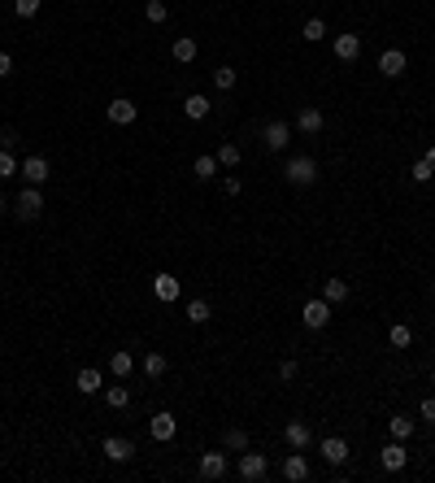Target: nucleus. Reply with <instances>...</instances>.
<instances>
[{
	"mask_svg": "<svg viewBox=\"0 0 435 483\" xmlns=\"http://www.w3.org/2000/svg\"><path fill=\"white\" fill-rule=\"evenodd\" d=\"M405 66H409V57L400 53V48H388V53L379 57V74H383V79H400Z\"/></svg>",
	"mask_w": 435,
	"mask_h": 483,
	"instance_id": "10",
	"label": "nucleus"
},
{
	"mask_svg": "<svg viewBox=\"0 0 435 483\" xmlns=\"http://www.w3.org/2000/svg\"><path fill=\"white\" fill-rule=\"evenodd\" d=\"M74 384H79V392H83V396H96V392H105V379H100V370H92V366H83Z\"/></svg>",
	"mask_w": 435,
	"mask_h": 483,
	"instance_id": "19",
	"label": "nucleus"
},
{
	"mask_svg": "<svg viewBox=\"0 0 435 483\" xmlns=\"http://www.w3.org/2000/svg\"><path fill=\"white\" fill-rule=\"evenodd\" d=\"M322 122H326V118H322V109H314V105H305V109L296 114V126H300L305 135H318V131H322Z\"/></svg>",
	"mask_w": 435,
	"mask_h": 483,
	"instance_id": "18",
	"label": "nucleus"
},
{
	"mask_svg": "<svg viewBox=\"0 0 435 483\" xmlns=\"http://www.w3.org/2000/svg\"><path fill=\"white\" fill-rule=\"evenodd\" d=\"M18 144V131L13 126H0V148H13Z\"/></svg>",
	"mask_w": 435,
	"mask_h": 483,
	"instance_id": "39",
	"label": "nucleus"
},
{
	"mask_svg": "<svg viewBox=\"0 0 435 483\" xmlns=\"http://www.w3.org/2000/svg\"><path fill=\"white\" fill-rule=\"evenodd\" d=\"M214 157H218V166H226V170H235V166H240V157H244V152H240V144H222V148L214 152Z\"/></svg>",
	"mask_w": 435,
	"mask_h": 483,
	"instance_id": "29",
	"label": "nucleus"
},
{
	"mask_svg": "<svg viewBox=\"0 0 435 483\" xmlns=\"http://www.w3.org/2000/svg\"><path fill=\"white\" fill-rule=\"evenodd\" d=\"M105 405H109V410H126V405H131V388L109 384V388H105Z\"/></svg>",
	"mask_w": 435,
	"mask_h": 483,
	"instance_id": "28",
	"label": "nucleus"
},
{
	"mask_svg": "<svg viewBox=\"0 0 435 483\" xmlns=\"http://www.w3.org/2000/svg\"><path fill=\"white\" fill-rule=\"evenodd\" d=\"M409 179H414V183H431V179H435V170H431L427 161H414V170H409Z\"/></svg>",
	"mask_w": 435,
	"mask_h": 483,
	"instance_id": "37",
	"label": "nucleus"
},
{
	"mask_svg": "<svg viewBox=\"0 0 435 483\" xmlns=\"http://www.w3.org/2000/svg\"><path fill=\"white\" fill-rule=\"evenodd\" d=\"M278 379H296V362H292V357H288L283 366H278Z\"/></svg>",
	"mask_w": 435,
	"mask_h": 483,
	"instance_id": "41",
	"label": "nucleus"
},
{
	"mask_svg": "<svg viewBox=\"0 0 435 483\" xmlns=\"http://www.w3.org/2000/svg\"><path fill=\"white\" fill-rule=\"evenodd\" d=\"M196 53H200V48H196V39H192V35H178V39L170 44V57H174L178 66H192V61H196Z\"/></svg>",
	"mask_w": 435,
	"mask_h": 483,
	"instance_id": "15",
	"label": "nucleus"
},
{
	"mask_svg": "<svg viewBox=\"0 0 435 483\" xmlns=\"http://www.w3.org/2000/svg\"><path fill=\"white\" fill-rule=\"evenodd\" d=\"M9 74H13V57L0 53V79H9Z\"/></svg>",
	"mask_w": 435,
	"mask_h": 483,
	"instance_id": "40",
	"label": "nucleus"
},
{
	"mask_svg": "<svg viewBox=\"0 0 435 483\" xmlns=\"http://www.w3.org/2000/svg\"><path fill=\"white\" fill-rule=\"evenodd\" d=\"M100 448H105V457H109V462H131V457H135V444L131 440H122V436H109L105 444H100Z\"/></svg>",
	"mask_w": 435,
	"mask_h": 483,
	"instance_id": "13",
	"label": "nucleus"
},
{
	"mask_svg": "<svg viewBox=\"0 0 435 483\" xmlns=\"http://www.w3.org/2000/svg\"><path fill=\"white\" fill-rule=\"evenodd\" d=\"M283 440H288V448H310V444H314V431H310V422L292 418V422L283 427Z\"/></svg>",
	"mask_w": 435,
	"mask_h": 483,
	"instance_id": "11",
	"label": "nucleus"
},
{
	"mask_svg": "<svg viewBox=\"0 0 435 483\" xmlns=\"http://www.w3.org/2000/svg\"><path fill=\"white\" fill-rule=\"evenodd\" d=\"M18 170H22V161L13 157V148H0V179H13Z\"/></svg>",
	"mask_w": 435,
	"mask_h": 483,
	"instance_id": "32",
	"label": "nucleus"
},
{
	"mask_svg": "<svg viewBox=\"0 0 435 483\" xmlns=\"http://www.w3.org/2000/svg\"><path fill=\"white\" fill-rule=\"evenodd\" d=\"M314 475V466H310V457H305V448H292L288 457H283V479H292V483H305Z\"/></svg>",
	"mask_w": 435,
	"mask_h": 483,
	"instance_id": "5",
	"label": "nucleus"
},
{
	"mask_svg": "<svg viewBox=\"0 0 435 483\" xmlns=\"http://www.w3.org/2000/svg\"><path fill=\"white\" fill-rule=\"evenodd\" d=\"M105 118H109L114 126H131V122L140 118V109H135V100H126V96H118L114 105L105 109Z\"/></svg>",
	"mask_w": 435,
	"mask_h": 483,
	"instance_id": "9",
	"label": "nucleus"
},
{
	"mask_svg": "<svg viewBox=\"0 0 435 483\" xmlns=\"http://www.w3.org/2000/svg\"><path fill=\"white\" fill-rule=\"evenodd\" d=\"M388 427H392V440H409V436L418 431V422L409 418V414H392V418H388Z\"/></svg>",
	"mask_w": 435,
	"mask_h": 483,
	"instance_id": "27",
	"label": "nucleus"
},
{
	"mask_svg": "<svg viewBox=\"0 0 435 483\" xmlns=\"http://www.w3.org/2000/svg\"><path fill=\"white\" fill-rule=\"evenodd\" d=\"M422 161H427V166H431V170H435V144H431V148H427V157H422Z\"/></svg>",
	"mask_w": 435,
	"mask_h": 483,
	"instance_id": "42",
	"label": "nucleus"
},
{
	"mask_svg": "<svg viewBox=\"0 0 435 483\" xmlns=\"http://www.w3.org/2000/svg\"><path fill=\"white\" fill-rule=\"evenodd\" d=\"M418 418H422L427 427H435V396H422V410H418Z\"/></svg>",
	"mask_w": 435,
	"mask_h": 483,
	"instance_id": "38",
	"label": "nucleus"
},
{
	"mask_svg": "<svg viewBox=\"0 0 435 483\" xmlns=\"http://www.w3.org/2000/svg\"><path fill=\"white\" fill-rule=\"evenodd\" d=\"M192 174H196L200 183H209V179H218V157H214V152H200V157L192 161Z\"/></svg>",
	"mask_w": 435,
	"mask_h": 483,
	"instance_id": "22",
	"label": "nucleus"
},
{
	"mask_svg": "<svg viewBox=\"0 0 435 483\" xmlns=\"http://www.w3.org/2000/svg\"><path fill=\"white\" fill-rule=\"evenodd\" d=\"M144 18L152 22V27H161V22L170 18V9H166V0H148V5H144Z\"/></svg>",
	"mask_w": 435,
	"mask_h": 483,
	"instance_id": "33",
	"label": "nucleus"
},
{
	"mask_svg": "<svg viewBox=\"0 0 435 483\" xmlns=\"http://www.w3.org/2000/svg\"><path fill=\"white\" fill-rule=\"evenodd\" d=\"M235 79H240V74H235L231 66H218V70H214V87H218V92H231Z\"/></svg>",
	"mask_w": 435,
	"mask_h": 483,
	"instance_id": "34",
	"label": "nucleus"
},
{
	"mask_svg": "<svg viewBox=\"0 0 435 483\" xmlns=\"http://www.w3.org/2000/svg\"><path fill=\"white\" fill-rule=\"evenodd\" d=\"M13 214H18L22 222H35V218L44 214V192H39V188H22L18 200H13Z\"/></svg>",
	"mask_w": 435,
	"mask_h": 483,
	"instance_id": "2",
	"label": "nucleus"
},
{
	"mask_svg": "<svg viewBox=\"0 0 435 483\" xmlns=\"http://www.w3.org/2000/svg\"><path fill=\"white\" fill-rule=\"evenodd\" d=\"M388 344H392V348H409V344H414V331H409L405 322H392V331H388Z\"/></svg>",
	"mask_w": 435,
	"mask_h": 483,
	"instance_id": "30",
	"label": "nucleus"
},
{
	"mask_svg": "<svg viewBox=\"0 0 435 483\" xmlns=\"http://www.w3.org/2000/svg\"><path fill=\"white\" fill-rule=\"evenodd\" d=\"M109 370H114V379H126V374L135 370V357H131L126 348H114V357H109Z\"/></svg>",
	"mask_w": 435,
	"mask_h": 483,
	"instance_id": "26",
	"label": "nucleus"
},
{
	"mask_svg": "<svg viewBox=\"0 0 435 483\" xmlns=\"http://www.w3.org/2000/svg\"><path fill=\"white\" fill-rule=\"evenodd\" d=\"M240 479H248V483H257V479H266V470H270V462H266V457L262 453H252V448H244L240 453Z\"/></svg>",
	"mask_w": 435,
	"mask_h": 483,
	"instance_id": "4",
	"label": "nucleus"
},
{
	"mask_svg": "<svg viewBox=\"0 0 435 483\" xmlns=\"http://www.w3.org/2000/svg\"><path fill=\"white\" fill-rule=\"evenodd\" d=\"M183 314H188V322H196V326H204V322H209V318H214V305H209V300H204V296H196V300H188V310H183Z\"/></svg>",
	"mask_w": 435,
	"mask_h": 483,
	"instance_id": "23",
	"label": "nucleus"
},
{
	"mask_svg": "<svg viewBox=\"0 0 435 483\" xmlns=\"http://www.w3.org/2000/svg\"><path fill=\"white\" fill-rule=\"evenodd\" d=\"M22 179H27V188H44L48 183V157H39V152H35V157H27V161H22Z\"/></svg>",
	"mask_w": 435,
	"mask_h": 483,
	"instance_id": "8",
	"label": "nucleus"
},
{
	"mask_svg": "<svg viewBox=\"0 0 435 483\" xmlns=\"http://www.w3.org/2000/svg\"><path fill=\"white\" fill-rule=\"evenodd\" d=\"M5 209H9V200H5V196H0V214H5Z\"/></svg>",
	"mask_w": 435,
	"mask_h": 483,
	"instance_id": "43",
	"label": "nucleus"
},
{
	"mask_svg": "<svg viewBox=\"0 0 435 483\" xmlns=\"http://www.w3.org/2000/svg\"><path fill=\"white\" fill-rule=\"evenodd\" d=\"M140 370H144V379H161L166 370H170V362H166V353H144V357H140Z\"/></svg>",
	"mask_w": 435,
	"mask_h": 483,
	"instance_id": "16",
	"label": "nucleus"
},
{
	"mask_svg": "<svg viewBox=\"0 0 435 483\" xmlns=\"http://www.w3.org/2000/svg\"><path fill=\"white\" fill-rule=\"evenodd\" d=\"M405 462H409V448H405V440H392L388 448L379 453V466L388 470V475H396V470H405Z\"/></svg>",
	"mask_w": 435,
	"mask_h": 483,
	"instance_id": "7",
	"label": "nucleus"
},
{
	"mask_svg": "<svg viewBox=\"0 0 435 483\" xmlns=\"http://www.w3.org/2000/svg\"><path fill=\"white\" fill-rule=\"evenodd\" d=\"M305 39H310V44H322V35H326V22L322 18H310V22H305V31H300Z\"/></svg>",
	"mask_w": 435,
	"mask_h": 483,
	"instance_id": "35",
	"label": "nucleus"
},
{
	"mask_svg": "<svg viewBox=\"0 0 435 483\" xmlns=\"http://www.w3.org/2000/svg\"><path fill=\"white\" fill-rule=\"evenodd\" d=\"M431 388H435V370H431Z\"/></svg>",
	"mask_w": 435,
	"mask_h": 483,
	"instance_id": "44",
	"label": "nucleus"
},
{
	"mask_svg": "<svg viewBox=\"0 0 435 483\" xmlns=\"http://www.w3.org/2000/svg\"><path fill=\"white\" fill-rule=\"evenodd\" d=\"M200 479H222L226 475V453H200Z\"/></svg>",
	"mask_w": 435,
	"mask_h": 483,
	"instance_id": "14",
	"label": "nucleus"
},
{
	"mask_svg": "<svg viewBox=\"0 0 435 483\" xmlns=\"http://www.w3.org/2000/svg\"><path fill=\"white\" fill-rule=\"evenodd\" d=\"M336 57L340 61H357L362 57V35H336Z\"/></svg>",
	"mask_w": 435,
	"mask_h": 483,
	"instance_id": "20",
	"label": "nucleus"
},
{
	"mask_svg": "<svg viewBox=\"0 0 435 483\" xmlns=\"http://www.w3.org/2000/svg\"><path fill=\"white\" fill-rule=\"evenodd\" d=\"M348 279H326L322 283V300H331V305H340V300H348Z\"/></svg>",
	"mask_w": 435,
	"mask_h": 483,
	"instance_id": "25",
	"label": "nucleus"
},
{
	"mask_svg": "<svg viewBox=\"0 0 435 483\" xmlns=\"http://www.w3.org/2000/svg\"><path fill=\"white\" fill-rule=\"evenodd\" d=\"M222 448H231V453H244V448H248V431L231 427V431H226V436H222Z\"/></svg>",
	"mask_w": 435,
	"mask_h": 483,
	"instance_id": "31",
	"label": "nucleus"
},
{
	"mask_svg": "<svg viewBox=\"0 0 435 483\" xmlns=\"http://www.w3.org/2000/svg\"><path fill=\"white\" fill-rule=\"evenodd\" d=\"M39 5H44V0H13V13H18V18H35Z\"/></svg>",
	"mask_w": 435,
	"mask_h": 483,
	"instance_id": "36",
	"label": "nucleus"
},
{
	"mask_svg": "<svg viewBox=\"0 0 435 483\" xmlns=\"http://www.w3.org/2000/svg\"><path fill=\"white\" fill-rule=\"evenodd\" d=\"M283 179H288L292 188H310V183H318V161H314V157H305V152H300V157H292V161H288Z\"/></svg>",
	"mask_w": 435,
	"mask_h": 483,
	"instance_id": "1",
	"label": "nucleus"
},
{
	"mask_svg": "<svg viewBox=\"0 0 435 483\" xmlns=\"http://www.w3.org/2000/svg\"><path fill=\"white\" fill-rule=\"evenodd\" d=\"M300 322L310 326V331H322V326L331 322V300H305V310H300Z\"/></svg>",
	"mask_w": 435,
	"mask_h": 483,
	"instance_id": "6",
	"label": "nucleus"
},
{
	"mask_svg": "<svg viewBox=\"0 0 435 483\" xmlns=\"http://www.w3.org/2000/svg\"><path fill=\"white\" fill-rule=\"evenodd\" d=\"M148 431H152V440H174V431H178V422H174V414H152V422H148Z\"/></svg>",
	"mask_w": 435,
	"mask_h": 483,
	"instance_id": "17",
	"label": "nucleus"
},
{
	"mask_svg": "<svg viewBox=\"0 0 435 483\" xmlns=\"http://www.w3.org/2000/svg\"><path fill=\"white\" fill-rule=\"evenodd\" d=\"M322 462H326V466H344V462H348V440L326 436V440H322Z\"/></svg>",
	"mask_w": 435,
	"mask_h": 483,
	"instance_id": "12",
	"label": "nucleus"
},
{
	"mask_svg": "<svg viewBox=\"0 0 435 483\" xmlns=\"http://www.w3.org/2000/svg\"><path fill=\"white\" fill-rule=\"evenodd\" d=\"M152 292H157V300H178V279L174 274H157V279H152Z\"/></svg>",
	"mask_w": 435,
	"mask_h": 483,
	"instance_id": "24",
	"label": "nucleus"
},
{
	"mask_svg": "<svg viewBox=\"0 0 435 483\" xmlns=\"http://www.w3.org/2000/svg\"><path fill=\"white\" fill-rule=\"evenodd\" d=\"M288 140H292V126H288L283 118H270V122L262 126V144H266L270 152H283V148H288Z\"/></svg>",
	"mask_w": 435,
	"mask_h": 483,
	"instance_id": "3",
	"label": "nucleus"
},
{
	"mask_svg": "<svg viewBox=\"0 0 435 483\" xmlns=\"http://www.w3.org/2000/svg\"><path fill=\"white\" fill-rule=\"evenodd\" d=\"M209 96H200V92H192V96H183V114L192 118V122H200V118H209Z\"/></svg>",
	"mask_w": 435,
	"mask_h": 483,
	"instance_id": "21",
	"label": "nucleus"
}]
</instances>
